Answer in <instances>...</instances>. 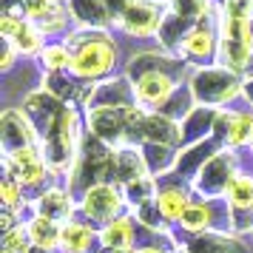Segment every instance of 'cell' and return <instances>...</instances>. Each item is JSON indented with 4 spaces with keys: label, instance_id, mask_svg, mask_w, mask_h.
<instances>
[{
    "label": "cell",
    "instance_id": "cell-1",
    "mask_svg": "<svg viewBox=\"0 0 253 253\" xmlns=\"http://www.w3.org/2000/svg\"><path fill=\"white\" fill-rule=\"evenodd\" d=\"M111 168H114V148L108 142H103L100 137H94V134L83 137L80 157H77V165H74V171L69 176L71 194L83 196L94 185L111 182Z\"/></svg>",
    "mask_w": 253,
    "mask_h": 253
},
{
    "label": "cell",
    "instance_id": "cell-2",
    "mask_svg": "<svg viewBox=\"0 0 253 253\" xmlns=\"http://www.w3.org/2000/svg\"><path fill=\"white\" fill-rule=\"evenodd\" d=\"M139 105H123V108H94L88 111V134L100 137L111 148L120 145H137V128L142 120Z\"/></svg>",
    "mask_w": 253,
    "mask_h": 253
},
{
    "label": "cell",
    "instance_id": "cell-3",
    "mask_svg": "<svg viewBox=\"0 0 253 253\" xmlns=\"http://www.w3.org/2000/svg\"><path fill=\"white\" fill-rule=\"evenodd\" d=\"M242 88H245V83H239V74L225 66L199 69L191 80V97L196 100V105H205V108L228 105Z\"/></svg>",
    "mask_w": 253,
    "mask_h": 253
},
{
    "label": "cell",
    "instance_id": "cell-4",
    "mask_svg": "<svg viewBox=\"0 0 253 253\" xmlns=\"http://www.w3.org/2000/svg\"><path fill=\"white\" fill-rule=\"evenodd\" d=\"M239 176V157L233 148H222L216 157L202 165V171L194 176L191 182V191H194L199 199L205 202H213V199H225L230 182Z\"/></svg>",
    "mask_w": 253,
    "mask_h": 253
},
{
    "label": "cell",
    "instance_id": "cell-5",
    "mask_svg": "<svg viewBox=\"0 0 253 253\" xmlns=\"http://www.w3.org/2000/svg\"><path fill=\"white\" fill-rule=\"evenodd\" d=\"M251 54H253V29L248 14L228 12L225 23H222V40H219L222 66L239 74L251 66Z\"/></svg>",
    "mask_w": 253,
    "mask_h": 253
},
{
    "label": "cell",
    "instance_id": "cell-6",
    "mask_svg": "<svg viewBox=\"0 0 253 253\" xmlns=\"http://www.w3.org/2000/svg\"><path fill=\"white\" fill-rule=\"evenodd\" d=\"M123 213H128V202L120 185H111V182L94 185L80 196V216L85 222H91V225L103 228L108 222L120 219Z\"/></svg>",
    "mask_w": 253,
    "mask_h": 253
},
{
    "label": "cell",
    "instance_id": "cell-7",
    "mask_svg": "<svg viewBox=\"0 0 253 253\" xmlns=\"http://www.w3.org/2000/svg\"><path fill=\"white\" fill-rule=\"evenodd\" d=\"M114 60H117V48L108 43V37H103V40H91V43L80 46L77 51H71L69 71L80 80H100L114 69Z\"/></svg>",
    "mask_w": 253,
    "mask_h": 253
},
{
    "label": "cell",
    "instance_id": "cell-8",
    "mask_svg": "<svg viewBox=\"0 0 253 253\" xmlns=\"http://www.w3.org/2000/svg\"><path fill=\"white\" fill-rule=\"evenodd\" d=\"M35 216H46L57 225H69L74 213H80V199H74L69 185H48L32 199Z\"/></svg>",
    "mask_w": 253,
    "mask_h": 253
},
{
    "label": "cell",
    "instance_id": "cell-9",
    "mask_svg": "<svg viewBox=\"0 0 253 253\" xmlns=\"http://www.w3.org/2000/svg\"><path fill=\"white\" fill-rule=\"evenodd\" d=\"M6 173L23 185V191H37L46 185V176L51 171L40 154V145H32V148H23L12 157H6Z\"/></svg>",
    "mask_w": 253,
    "mask_h": 253
},
{
    "label": "cell",
    "instance_id": "cell-10",
    "mask_svg": "<svg viewBox=\"0 0 253 253\" xmlns=\"http://www.w3.org/2000/svg\"><path fill=\"white\" fill-rule=\"evenodd\" d=\"M0 142H3V154L12 157L17 151L37 145V131L23 114V108H6L0 117Z\"/></svg>",
    "mask_w": 253,
    "mask_h": 253
},
{
    "label": "cell",
    "instance_id": "cell-11",
    "mask_svg": "<svg viewBox=\"0 0 253 253\" xmlns=\"http://www.w3.org/2000/svg\"><path fill=\"white\" fill-rule=\"evenodd\" d=\"M176 94V77L171 71H151L134 80V97L142 111L148 108H165V103Z\"/></svg>",
    "mask_w": 253,
    "mask_h": 253
},
{
    "label": "cell",
    "instance_id": "cell-12",
    "mask_svg": "<svg viewBox=\"0 0 253 253\" xmlns=\"http://www.w3.org/2000/svg\"><path fill=\"white\" fill-rule=\"evenodd\" d=\"M182 145V123H176L171 117L165 114H154V111H145L142 120H139V128H137V145Z\"/></svg>",
    "mask_w": 253,
    "mask_h": 253
},
{
    "label": "cell",
    "instance_id": "cell-13",
    "mask_svg": "<svg viewBox=\"0 0 253 253\" xmlns=\"http://www.w3.org/2000/svg\"><path fill=\"white\" fill-rule=\"evenodd\" d=\"M66 108V103L63 100H57L51 91H35V94H29L23 100V114L29 117V123L35 126V131H37V142L48 134V128L57 123V117H60V111Z\"/></svg>",
    "mask_w": 253,
    "mask_h": 253
},
{
    "label": "cell",
    "instance_id": "cell-14",
    "mask_svg": "<svg viewBox=\"0 0 253 253\" xmlns=\"http://www.w3.org/2000/svg\"><path fill=\"white\" fill-rule=\"evenodd\" d=\"M185 251L188 253H253L251 245L242 236L230 233V230H219V228L188 236Z\"/></svg>",
    "mask_w": 253,
    "mask_h": 253
},
{
    "label": "cell",
    "instance_id": "cell-15",
    "mask_svg": "<svg viewBox=\"0 0 253 253\" xmlns=\"http://www.w3.org/2000/svg\"><path fill=\"white\" fill-rule=\"evenodd\" d=\"M142 176H151L148 162H145V154L139 145H120L114 148V168H111V182L126 188L128 182L134 179H142Z\"/></svg>",
    "mask_w": 253,
    "mask_h": 253
},
{
    "label": "cell",
    "instance_id": "cell-16",
    "mask_svg": "<svg viewBox=\"0 0 253 253\" xmlns=\"http://www.w3.org/2000/svg\"><path fill=\"white\" fill-rule=\"evenodd\" d=\"M225 148L216 137H208L202 142H194V145H188L176 154V165H173V171L182 176L185 182H194V176L202 171V165H205L211 157H216L219 151Z\"/></svg>",
    "mask_w": 253,
    "mask_h": 253
},
{
    "label": "cell",
    "instance_id": "cell-17",
    "mask_svg": "<svg viewBox=\"0 0 253 253\" xmlns=\"http://www.w3.org/2000/svg\"><path fill=\"white\" fill-rule=\"evenodd\" d=\"M123 105H137L134 85H128V80H123V77L94 85L88 100H85L88 111H94V108H123Z\"/></svg>",
    "mask_w": 253,
    "mask_h": 253
},
{
    "label": "cell",
    "instance_id": "cell-18",
    "mask_svg": "<svg viewBox=\"0 0 253 253\" xmlns=\"http://www.w3.org/2000/svg\"><path fill=\"white\" fill-rule=\"evenodd\" d=\"M117 23L123 26L128 35L145 37V35H154V32H160L162 17H160V9H157L151 0H134V3L128 6L126 12H123V17H120Z\"/></svg>",
    "mask_w": 253,
    "mask_h": 253
},
{
    "label": "cell",
    "instance_id": "cell-19",
    "mask_svg": "<svg viewBox=\"0 0 253 253\" xmlns=\"http://www.w3.org/2000/svg\"><path fill=\"white\" fill-rule=\"evenodd\" d=\"M137 219L131 213H123L120 219L108 222L100 228V245L103 251H134V242H137Z\"/></svg>",
    "mask_w": 253,
    "mask_h": 253
},
{
    "label": "cell",
    "instance_id": "cell-20",
    "mask_svg": "<svg viewBox=\"0 0 253 253\" xmlns=\"http://www.w3.org/2000/svg\"><path fill=\"white\" fill-rule=\"evenodd\" d=\"M97 242H100V230L91 228V222H85V219H71L69 225H63L60 251L63 253H91V248Z\"/></svg>",
    "mask_w": 253,
    "mask_h": 253
},
{
    "label": "cell",
    "instance_id": "cell-21",
    "mask_svg": "<svg viewBox=\"0 0 253 253\" xmlns=\"http://www.w3.org/2000/svg\"><path fill=\"white\" fill-rule=\"evenodd\" d=\"M191 202L194 199H191V191L185 185H162L160 194H157V208H160L162 219L168 225H179V219Z\"/></svg>",
    "mask_w": 253,
    "mask_h": 253
},
{
    "label": "cell",
    "instance_id": "cell-22",
    "mask_svg": "<svg viewBox=\"0 0 253 253\" xmlns=\"http://www.w3.org/2000/svg\"><path fill=\"white\" fill-rule=\"evenodd\" d=\"M216 114L213 108H205V105H196L191 114L182 120V148L194 145V142H202L208 139L205 134L213 137V126H216Z\"/></svg>",
    "mask_w": 253,
    "mask_h": 253
},
{
    "label": "cell",
    "instance_id": "cell-23",
    "mask_svg": "<svg viewBox=\"0 0 253 253\" xmlns=\"http://www.w3.org/2000/svg\"><path fill=\"white\" fill-rule=\"evenodd\" d=\"M26 228H29V239H32V248L43 253H54L60 251V236H63V225L51 222L46 216H32L26 219Z\"/></svg>",
    "mask_w": 253,
    "mask_h": 253
},
{
    "label": "cell",
    "instance_id": "cell-24",
    "mask_svg": "<svg viewBox=\"0 0 253 253\" xmlns=\"http://www.w3.org/2000/svg\"><path fill=\"white\" fill-rule=\"evenodd\" d=\"M176 228L185 230L188 236H194V233H205V230H213V228H216V211H213V202H205V199L191 202Z\"/></svg>",
    "mask_w": 253,
    "mask_h": 253
},
{
    "label": "cell",
    "instance_id": "cell-25",
    "mask_svg": "<svg viewBox=\"0 0 253 253\" xmlns=\"http://www.w3.org/2000/svg\"><path fill=\"white\" fill-rule=\"evenodd\" d=\"M26 14L32 17V23L37 29H46V32H57L66 26V12L57 6V0H26L23 3Z\"/></svg>",
    "mask_w": 253,
    "mask_h": 253
},
{
    "label": "cell",
    "instance_id": "cell-26",
    "mask_svg": "<svg viewBox=\"0 0 253 253\" xmlns=\"http://www.w3.org/2000/svg\"><path fill=\"white\" fill-rule=\"evenodd\" d=\"M213 46H216L213 32H211L208 26H196V29H191V35L185 37L179 54H185V57H194V60H205V57H211V54H213Z\"/></svg>",
    "mask_w": 253,
    "mask_h": 253
},
{
    "label": "cell",
    "instance_id": "cell-27",
    "mask_svg": "<svg viewBox=\"0 0 253 253\" xmlns=\"http://www.w3.org/2000/svg\"><path fill=\"white\" fill-rule=\"evenodd\" d=\"M225 205H228V211H253V176L251 173H239L230 182L228 194H225Z\"/></svg>",
    "mask_w": 253,
    "mask_h": 253
},
{
    "label": "cell",
    "instance_id": "cell-28",
    "mask_svg": "<svg viewBox=\"0 0 253 253\" xmlns=\"http://www.w3.org/2000/svg\"><path fill=\"white\" fill-rule=\"evenodd\" d=\"M157 194H160V182H157V176H142V179H134V182H128L126 188H123V196H126V202H128V211L145 205V202H154Z\"/></svg>",
    "mask_w": 253,
    "mask_h": 253
},
{
    "label": "cell",
    "instance_id": "cell-29",
    "mask_svg": "<svg viewBox=\"0 0 253 253\" xmlns=\"http://www.w3.org/2000/svg\"><path fill=\"white\" fill-rule=\"evenodd\" d=\"M139 148L145 154L151 176H162V173L173 171V165H176V151H173L171 145H151V142H145V145H139Z\"/></svg>",
    "mask_w": 253,
    "mask_h": 253
},
{
    "label": "cell",
    "instance_id": "cell-30",
    "mask_svg": "<svg viewBox=\"0 0 253 253\" xmlns=\"http://www.w3.org/2000/svg\"><path fill=\"white\" fill-rule=\"evenodd\" d=\"M71 12L83 26H105L108 23V9L103 0H71Z\"/></svg>",
    "mask_w": 253,
    "mask_h": 253
},
{
    "label": "cell",
    "instance_id": "cell-31",
    "mask_svg": "<svg viewBox=\"0 0 253 253\" xmlns=\"http://www.w3.org/2000/svg\"><path fill=\"white\" fill-rule=\"evenodd\" d=\"M0 199H3V208L6 211H14L17 216H20V222H23V211L32 202H26V191H23V185L17 182L14 176H3V182H0Z\"/></svg>",
    "mask_w": 253,
    "mask_h": 253
},
{
    "label": "cell",
    "instance_id": "cell-32",
    "mask_svg": "<svg viewBox=\"0 0 253 253\" xmlns=\"http://www.w3.org/2000/svg\"><path fill=\"white\" fill-rule=\"evenodd\" d=\"M0 253H32V239H29V228L20 222L14 230L3 233L0 239Z\"/></svg>",
    "mask_w": 253,
    "mask_h": 253
},
{
    "label": "cell",
    "instance_id": "cell-33",
    "mask_svg": "<svg viewBox=\"0 0 253 253\" xmlns=\"http://www.w3.org/2000/svg\"><path fill=\"white\" fill-rule=\"evenodd\" d=\"M173 3V17H179L182 23H196L208 12V0H171Z\"/></svg>",
    "mask_w": 253,
    "mask_h": 253
},
{
    "label": "cell",
    "instance_id": "cell-34",
    "mask_svg": "<svg viewBox=\"0 0 253 253\" xmlns=\"http://www.w3.org/2000/svg\"><path fill=\"white\" fill-rule=\"evenodd\" d=\"M12 43L17 51H26V54H32V51H37L40 48V29H37L35 23H26L20 26V32L12 37Z\"/></svg>",
    "mask_w": 253,
    "mask_h": 253
},
{
    "label": "cell",
    "instance_id": "cell-35",
    "mask_svg": "<svg viewBox=\"0 0 253 253\" xmlns=\"http://www.w3.org/2000/svg\"><path fill=\"white\" fill-rule=\"evenodd\" d=\"M43 66L48 69V74H54V71H66L71 66V51L66 46L43 48Z\"/></svg>",
    "mask_w": 253,
    "mask_h": 253
},
{
    "label": "cell",
    "instance_id": "cell-36",
    "mask_svg": "<svg viewBox=\"0 0 253 253\" xmlns=\"http://www.w3.org/2000/svg\"><path fill=\"white\" fill-rule=\"evenodd\" d=\"M103 3H105V9H108V14H114L117 20H120V17H123V12H126L134 0H103Z\"/></svg>",
    "mask_w": 253,
    "mask_h": 253
},
{
    "label": "cell",
    "instance_id": "cell-37",
    "mask_svg": "<svg viewBox=\"0 0 253 253\" xmlns=\"http://www.w3.org/2000/svg\"><path fill=\"white\" fill-rule=\"evenodd\" d=\"M14 63V43L12 40H6V51H3V69H12Z\"/></svg>",
    "mask_w": 253,
    "mask_h": 253
},
{
    "label": "cell",
    "instance_id": "cell-38",
    "mask_svg": "<svg viewBox=\"0 0 253 253\" xmlns=\"http://www.w3.org/2000/svg\"><path fill=\"white\" fill-rule=\"evenodd\" d=\"M134 253H165V251L157 248V245H145V248H134Z\"/></svg>",
    "mask_w": 253,
    "mask_h": 253
},
{
    "label": "cell",
    "instance_id": "cell-39",
    "mask_svg": "<svg viewBox=\"0 0 253 253\" xmlns=\"http://www.w3.org/2000/svg\"><path fill=\"white\" fill-rule=\"evenodd\" d=\"M242 91H245V97H248V103L253 105V80L245 83V88H242Z\"/></svg>",
    "mask_w": 253,
    "mask_h": 253
},
{
    "label": "cell",
    "instance_id": "cell-40",
    "mask_svg": "<svg viewBox=\"0 0 253 253\" xmlns=\"http://www.w3.org/2000/svg\"><path fill=\"white\" fill-rule=\"evenodd\" d=\"M176 253H188V251H185V248H182V251H176Z\"/></svg>",
    "mask_w": 253,
    "mask_h": 253
},
{
    "label": "cell",
    "instance_id": "cell-41",
    "mask_svg": "<svg viewBox=\"0 0 253 253\" xmlns=\"http://www.w3.org/2000/svg\"><path fill=\"white\" fill-rule=\"evenodd\" d=\"M251 145H253V142H251Z\"/></svg>",
    "mask_w": 253,
    "mask_h": 253
}]
</instances>
